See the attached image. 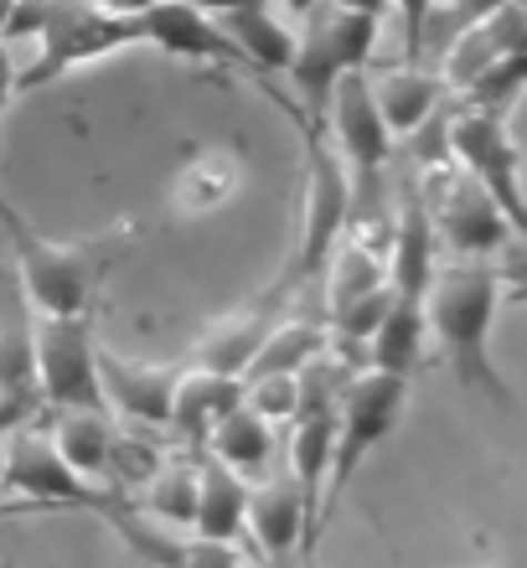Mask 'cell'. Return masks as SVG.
<instances>
[{"mask_svg":"<svg viewBox=\"0 0 527 568\" xmlns=\"http://www.w3.org/2000/svg\"><path fill=\"white\" fill-rule=\"evenodd\" d=\"M445 145L450 161L460 165V176H470L482 186L507 223L523 233L527 227V207H523V150L513 145L507 114H486V109H460L450 104V124H445Z\"/></svg>","mask_w":527,"mask_h":568,"instance_id":"cell-7","label":"cell"},{"mask_svg":"<svg viewBox=\"0 0 527 568\" xmlns=\"http://www.w3.org/2000/svg\"><path fill=\"white\" fill-rule=\"evenodd\" d=\"M11 6H16V0H0V42H6V21H11Z\"/></svg>","mask_w":527,"mask_h":568,"instance_id":"cell-38","label":"cell"},{"mask_svg":"<svg viewBox=\"0 0 527 568\" xmlns=\"http://www.w3.org/2000/svg\"><path fill=\"white\" fill-rule=\"evenodd\" d=\"M326 124H332L336 155L347 165L352 181V212L367 202V212L377 217V196H383V165H388L393 135L383 114L373 104V78L367 73H347L332 93V109H326Z\"/></svg>","mask_w":527,"mask_h":568,"instance_id":"cell-9","label":"cell"},{"mask_svg":"<svg viewBox=\"0 0 527 568\" xmlns=\"http://www.w3.org/2000/svg\"><path fill=\"white\" fill-rule=\"evenodd\" d=\"M0 223L11 233L16 254V284L27 305H37L42 315H89L93 284L104 280L109 258L120 254L114 243H47L37 239L11 207H0Z\"/></svg>","mask_w":527,"mask_h":568,"instance_id":"cell-4","label":"cell"},{"mask_svg":"<svg viewBox=\"0 0 527 568\" xmlns=\"http://www.w3.org/2000/svg\"><path fill=\"white\" fill-rule=\"evenodd\" d=\"M424 342H429V331H424V305H408V300L393 295L388 315H383V326L373 331V342H367V373H388V377H414L424 357Z\"/></svg>","mask_w":527,"mask_h":568,"instance_id":"cell-22","label":"cell"},{"mask_svg":"<svg viewBox=\"0 0 527 568\" xmlns=\"http://www.w3.org/2000/svg\"><path fill=\"white\" fill-rule=\"evenodd\" d=\"M501 280L507 274L491 270V264H450V270H435L429 280V295H424V331L445 346L455 377L466 388L497 398L501 408H513V383L497 373L491 362V326H497L501 311Z\"/></svg>","mask_w":527,"mask_h":568,"instance_id":"cell-1","label":"cell"},{"mask_svg":"<svg viewBox=\"0 0 527 568\" xmlns=\"http://www.w3.org/2000/svg\"><path fill=\"white\" fill-rule=\"evenodd\" d=\"M21 37H37V62L16 73V89H47L52 78L73 73L83 62L140 47L135 16H104L89 0H16L6 21V47Z\"/></svg>","mask_w":527,"mask_h":568,"instance_id":"cell-2","label":"cell"},{"mask_svg":"<svg viewBox=\"0 0 527 568\" xmlns=\"http://www.w3.org/2000/svg\"><path fill=\"white\" fill-rule=\"evenodd\" d=\"M388 305H393V290L383 284V290H373V295H362L357 305H347L342 315H332L336 342L347 346V357H357L362 346L373 342V331L383 326V315H388Z\"/></svg>","mask_w":527,"mask_h":568,"instance_id":"cell-28","label":"cell"},{"mask_svg":"<svg viewBox=\"0 0 527 568\" xmlns=\"http://www.w3.org/2000/svg\"><path fill=\"white\" fill-rule=\"evenodd\" d=\"M47 439H52V449L62 455V465H68V470H78L83 480H99V486H104L109 449H114V424H109V414L62 408Z\"/></svg>","mask_w":527,"mask_h":568,"instance_id":"cell-20","label":"cell"},{"mask_svg":"<svg viewBox=\"0 0 527 568\" xmlns=\"http://www.w3.org/2000/svg\"><path fill=\"white\" fill-rule=\"evenodd\" d=\"M192 11H202V16H212V21H223V16H233V11H254V6H270V0H186Z\"/></svg>","mask_w":527,"mask_h":568,"instance_id":"cell-33","label":"cell"},{"mask_svg":"<svg viewBox=\"0 0 527 568\" xmlns=\"http://www.w3.org/2000/svg\"><path fill=\"white\" fill-rule=\"evenodd\" d=\"M249 486H254V480L233 476L223 460H212V455H196V511H192L196 538L239 542V532H243V507H249Z\"/></svg>","mask_w":527,"mask_h":568,"instance_id":"cell-17","label":"cell"},{"mask_svg":"<svg viewBox=\"0 0 527 568\" xmlns=\"http://www.w3.org/2000/svg\"><path fill=\"white\" fill-rule=\"evenodd\" d=\"M280 311H285V295H280V290H270V295L259 300V305H249L243 315L223 321V326H212L207 336L196 342V352H192V373L233 377V383H239V377L249 373V362L259 357L264 336H270V331L285 321Z\"/></svg>","mask_w":527,"mask_h":568,"instance_id":"cell-13","label":"cell"},{"mask_svg":"<svg viewBox=\"0 0 527 568\" xmlns=\"http://www.w3.org/2000/svg\"><path fill=\"white\" fill-rule=\"evenodd\" d=\"M388 6L404 16V52H408V68H419V58H424V31H429V16H435L439 0H388Z\"/></svg>","mask_w":527,"mask_h":568,"instance_id":"cell-31","label":"cell"},{"mask_svg":"<svg viewBox=\"0 0 527 568\" xmlns=\"http://www.w3.org/2000/svg\"><path fill=\"white\" fill-rule=\"evenodd\" d=\"M140 507L151 511V517H161V523H171V527L192 523V511H196V465H186V460L161 465V470L145 480Z\"/></svg>","mask_w":527,"mask_h":568,"instance_id":"cell-25","label":"cell"},{"mask_svg":"<svg viewBox=\"0 0 527 568\" xmlns=\"http://www.w3.org/2000/svg\"><path fill=\"white\" fill-rule=\"evenodd\" d=\"M517 52H527V11H523V0L507 6V11H497L491 21H482V27L450 37L445 52H439V83H445V93L455 99V93H466L476 78L491 73L497 62L517 58Z\"/></svg>","mask_w":527,"mask_h":568,"instance_id":"cell-10","label":"cell"},{"mask_svg":"<svg viewBox=\"0 0 527 568\" xmlns=\"http://www.w3.org/2000/svg\"><path fill=\"white\" fill-rule=\"evenodd\" d=\"M0 398L37 404V321L16 274L0 280Z\"/></svg>","mask_w":527,"mask_h":568,"instance_id":"cell-15","label":"cell"},{"mask_svg":"<svg viewBox=\"0 0 527 568\" xmlns=\"http://www.w3.org/2000/svg\"><path fill=\"white\" fill-rule=\"evenodd\" d=\"M321 274H326V321H332V315H342L347 305H357L362 295H373V290L388 284V258L377 254L373 243L342 239Z\"/></svg>","mask_w":527,"mask_h":568,"instance_id":"cell-21","label":"cell"},{"mask_svg":"<svg viewBox=\"0 0 527 568\" xmlns=\"http://www.w3.org/2000/svg\"><path fill=\"white\" fill-rule=\"evenodd\" d=\"M233 192H239V171H233L227 155H196L192 171L181 176V207L207 212L217 202H227Z\"/></svg>","mask_w":527,"mask_h":568,"instance_id":"cell-26","label":"cell"},{"mask_svg":"<svg viewBox=\"0 0 527 568\" xmlns=\"http://www.w3.org/2000/svg\"><path fill=\"white\" fill-rule=\"evenodd\" d=\"M176 383H181V367H155V362H130V357H114V352H99V388H104V404L130 414L135 424L166 429Z\"/></svg>","mask_w":527,"mask_h":568,"instance_id":"cell-12","label":"cell"},{"mask_svg":"<svg viewBox=\"0 0 527 568\" xmlns=\"http://www.w3.org/2000/svg\"><path fill=\"white\" fill-rule=\"evenodd\" d=\"M507 6H517V0H450L445 11L435 6V16H429V31H424V52L435 47V52H445V42L450 37H460V31L482 27V21H491L497 11H507Z\"/></svg>","mask_w":527,"mask_h":568,"instance_id":"cell-27","label":"cell"},{"mask_svg":"<svg viewBox=\"0 0 527 568\" xmlns=\"http://www.w3.org/2000/svg\"><path fill=\"white\" fill-rule=\"evenodd\" d=\"M217 27L227 31V42L239 47V58L254 68V73H280L295 58V31L270 11V6H254V11H233L223 16Z\"/></svg>","mask_w":527,"mask_h":568,"instance_id":"cell-23","label":"cell"},{"mask_svg":"<svg viewBox=\"0 0 527 568\" xmlns=\"http://www.w3.org/2000/svg\"><path fill=\"white\" fill-rule=\"evenodd\" d=\"M259 568H311V564H305L301 554H285V558H264Z\"/></svg>","mask_w":527,"mask_h":568,"instance_id":"cell-37","label":"cell"},{"mask_svg":"<svg viewBox=\"0 0 527 568\" xmlns=\"http://www.w3.org/2000/svg\"><path fill=\"white\" fill-rule=\"evenodd\" d=\"M0 445H6V439H0ZM0 460H6V449H0Z\"/></svg>","mask_w":527,"mask_h":568,"instance_id":"cell-40","label":"cell"},{"mask_svg":"<svg viewBox=\"0 0 527 568\" xmlns=\"http://www.w3.org/2000/svg\"><path fill=\"white\" fill-rule=\"evenodd\" d=\"M336 11H352V16H373V21H383L388 16V0H332Z\"/></svg>","mask_w":527,"mask_h":568,"instance_id":"cell-36","label":"cell"},{"mask_svg":"<svg viewBox=\"0 0 527 568\" xmlns=\"http://www.w3.org/2000/svg\"><path fill=\"white\" fill-rule=\"evenodd\" d=\"M321 352H326V326H321V321H311V315H290V321H280V326L264 336L259 357L249 362V373H243L239 383L274 377V373H301L305 362L321 357Z\"/></svg>","mask_w":527,"mask_h":568,"instance_id":"cell-24","label":"cell"},{"mask_svg":"<svg viewBox=\"0 0 527 568\" xmlns=\"http://www.w3.org/2000/svg\"><path fill=\"white\" fill-rule=\"evenodd\" d=\"M212 460H223L233 476H264L274 460V424H264L249 404H239L227 419H217V429L207 434V449Z\"/></svg>","mask_w":527,"mask_h":568,"instance_id":"cell-19","label":"cell"},{"mask_svg":"<svg viewBox=\"0 0 527 568\" xmlns=\"http://www.w3.org/2000/svg\"><path fill=\"white\" fill-rule=\"evenodd\" d=\"M37 404L109 414L89 315H37Z\"/></svg>","mask_w":527,"mask_h":568,"instance_id":"cell-8","label":"cell"},{"mask_svg":"<svg viewBox=\"0 0 527 568\" xmlns=\"http://www.w3.org/2000/svg\"><path fill=\"white\" fill-rule=\"evenodd\" d=\"M37 404H21V398H0V439H11L16 429H27Z\"/></svg>","mask_w":527,"mask_h":568,"instance_id":"cell-32","label":"cell"},{"mask_svg":"<svg viewBox=\"0 0 527 568\" xmlns=\"http://www.w3.org/2000/svg\"><path fill=\"white\" fill-rule=\"evenodd\" d=\"M311 27L295 37V58H290V83H295V99H301V124L305 135H321L326 130V109H332V93L347 73H362L377 52V31L383 21L373 16H352V11H321L311 6Z\"/></svg>","mask_w":527,"mask_h":568,"instance_id":"cell-3","label":"cell"},{"mask_svg":"<svg viewBox=\"0 0 527 568\" xmlns=\"http://www.w3.org/2000/svg\"><path fill=\"white\" fill-rule=\"evenodd\" d=\"M176 568H249L239 542H212V538H192L181 542V564Z\"/></svg>","mask_w":527,"mask_h":568,"instance_id":"cell-30","label":"cell"},{"mask_svg":"<svg viewBox=\"0 0 527 568\" xmlns=\"http://www.w3.org/2000/svg\"><path fill=\"white\" fill-rule=\"evenodd\" d=\"M445 99H450V93H445L439 73H424V68H398V73H383L373 83V104H377V114H383L393 140L398 135L408 140Z\"/></svg>","mask_w":527,"mask_h":568,"instance_id":"cell-18","label":"cell"},{"mask_svg":"<svg viewBox=\"0 0 527 568\" xmlns=\"http://www.w3.org/2000/svg\"><path fill=\"white\" fill-rule=\"evenodd\" d=\"M243 404L254 408L264 424H295V408H301L295 373H274V377H254V383H243Z\"/></svg>","mask_w":527,"mask_h":568,"instance_id":"cell-29","label":"cell"},{"mask_svg":"<svg viewBox=\"0 0 527 568\" xmlns=\"http://www.w3.org/2000/svg\"><path fill=\"white\" fill-rule=\"evenodd\" d=\"M285 6H290V11H301V16H305L311 6H316V0H285Z\"/></svg>","mask_w":527,"mask_h":568,"instance_id":"cell-39","label":"cell"},{"mask_svg":"<svg viewBox=\"0 0 527 568\" xmlns=\"http://www.w3.org/2000/svg\"><path fill=\"white\" fill-rule=\"evenodd\" d=\"M243 527L254 532L264 558L305 554V501H301V491H295V480L270 476V480H259V486H249Z\"/></svg>","mask_w":527,"mask_h":568,"instance_id":"cell-14","label":"cell"},{"mask_svg":"<svg viewBox=\"0 0 527 568\" xmlns=\"http://www.w3.org/2000/svg\"><path fill=\"white\" fill-rule=\"evenodd\" d=\"M311 140V161H305V217H301V243H295V264H290V280L274 284L280 295H295V284L321 280L326 258L352 227V181L342 155L332 150L326 130Z\"/></svg>","mask_w":527,"mask_h":568,"instance_id":"cell-6","label":"cell"},{"mask_svg":"<svg viewBox=\"0 0 527 568\" xmlns=\"http://www.w3.org/2000/svg\"><path fill=\"white\" fill-rule=\"evenodd\" d=\"M0 207H6V202H0Z\"/></svg>","mask_w":527,"mask_h":568,"instance_id":"cell-41","label":"cell"},{"mask_svg":"<svg viewBox=\"0 0 527 568\" xmlns=\"http://www.w3.org/2000/svg\"><path fill=\"white\" fill-rule=\"evenodd\" d=\"M89 6L104 16H140V11H151L155 0H89Z\"/></svg>","mask_w":527,"mask_h":568,"instance_id":"cell-35","label":"cell"},{"mask_svg":"<svg viewBox=\"0 0 527 568\" xmlns=\"http://www.w3.org/2000/svg\"><path fill=\"white\" fill-rule=\"evenodd\" d=\"M239 404H243V383L212 377V373H192V367H186L176 383V398H171L166 429H176L181 439H186V449L202 455V449H207V434L217 429V419H227Z\"/></svg>","mask_w":527,"mask_h":568,"instance_id":"cell-16","label":"cell"},{"mask_svg":"<svg viewBox=\"0 0 527 568\" xmlns=\"http://www.w3.org/2000/svg\"><path fill=\"white\" fill-rule=\"evenodd\" d=\"M404 404H408V377H388V373L352 377V388L342 393L336 424H332V476H326V491H321V532H326V523L336 517L342 496L352 491L362 460L398 429Z\"/></svg>","mask_w":527,"mask_h":568,"instance_id":"cell-5","label":"cell"},{"mask_svg":"<svg viewBox=\"0 0 527 568\" xmlns=\"http://www.w3.org/2000/svg\"><path fill=\"white\" fill-rule=\"evenodd\" d=\"M140 42L161 47L171 58H192V62H223V68H249L239 58V47L227 42V31L212 16L192 11L186 0H155L151 11L135 16Z\"/></svg>","mask_w":527,"mask_h":568,"instance_id":"cell-11","label":"cell"},{"mask_svg":"<svg viewBox=\"0 0 527 568\" xmlns=\"http://www.w3.org/2000/svg\"><path fill=\"white\" fill-rule=\"evenodd\" d=\"M11 93H16V52L0 42V114L11 104Z\"/></svg>","mask_w":527,"mask_h":568,"instance_id":"cell-34","label":"cell"}]
</instances>
